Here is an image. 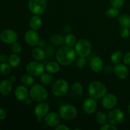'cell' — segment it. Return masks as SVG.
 <instances>
[{"mask_svg":"<svg viewBox=\"0 0 130 130\" xmlns=\"http://www.w3.org/2000/svg\"><path fill=\"white\" fill-rule=\"evenodd\" d=\"M45 52L46 56H48V57H52L54 55V49L52 46L47 47Z\"/></svg>","mask_w":130,"mask_h":130,"instance_id":"ab89813d","label":"cell"},{"mask_svg":"<svg viewBox=\"0 0 130 130\" xmlns=\"http://www.w3.org/2000/svg\"><path fill=\"white\" fill-rule=\"evenodd\" d=\"M32 56L35 60L41 61L44 60L45 57H46L45 50L41 48H35L32 51Z\"/></svg>","mask_w":130,"mask_h":130,"instance_id":"44dd1931","label":"cell"},{"mask_svg":"<svg viewBox=\"0 0 130 130\" xmlns=\"http://www.w3.org/2000/svg\"><path fill=\"white\" fill-rule=\"evenodd\" d=\"M21 82L23 85L25 86H32L35 84V79L34 76L29 74H24L21 77Z\"/></svg>","mask_w":130,"mask_h":130,"instance_id":"cb8c5ba5","label":"cell"},{"mask_svg":"<svg viewBox=\"0 0 130 130\" xmlns=\"http://www.w3.org/2000/svg\"><path fill=\"white\" fill-rule=\"evenodd\" d=\"M76 55L77 54L73 47L62 46L56 53V60L60 66H68L74 62Z\"/></svg>","mask_w":130,"mask_h":130,"instance_id":"6da1fadb","label":"cell"},{"mask_svg":"<svg viewBox=\"0 0 130 130\" xmlns=\"http://www.w3.org/2000/svg\"><path fill=\"white\" fill-rule=\"evenodd\" d=\"M48 96V91L43 85L39 84H34L30 86L29 90V96L34 101L37 102H44L46 100Z\"/></svg>","mask_w":130,"mask_h":130,"instance_id":"3957f363","label":"cell"},{"mask_svg":"<svg viewBox=\"0 0 130 130\" xmlns=\"http://www.w3.org/2000/svg\"><path fill=\"white\" fill-rule=\"evenodd\" d=\"M97 109V102L92 98H88L84 101L83 104V110L86 114H92Z\"/></svg>","mask_w":130,"mask_h":130,"instance_id":"2e32d148","label":"cell"},{"mask_svg":"<svg viewBox=\"0 0 130 130\" xmlns=\"http://www.w3.org/2000/svg\"><path fill=\"white\" fill-rule=\"evenodd\" d=\"M15 96L19 101L25 102L29 96V90L27 88V86L20 85L15 89Z\"/></svg>","mask_w":130,"mask_h":130,"instance_id":"e0dca14e","label":"cell"},{"mask_svg":"<svg viewBox=\"0 0 130 130\" xmlns=\"http://www.w3.org/2000/svg\"><path fill=\"white\" fill-rule=\"evenodd\" d=\"M11 72V66L9 63L3 62L0 64V73L3 75L9 74Z\"/></svg>","mask_w":130,"mask_h":130,"instance_id":"d6a6232c","label":"cell"},{"mask_svg":"<svg viewBox=\"0 0 130 130\" xmlns=\"http://www.w3.org/2000/svg\"><path fill=\"white\" fill-rule=\"evenodd\" d=\"M110 2L112 6L119 9L124 5L125 0H110Z\"/></svg>","mask_w":130,"mask_h":130,"instance_id":"d590c367","label":"cell"},{"mask_svg":"<svg viewBox=\"0 0 130 130\" xmlns=\"http://www.w3.org/2000/svg\"><path fill=\"white\" fill-rule=\"evenodd\" d=\"M74 50L79 57H87L91 53L92 46L91 43L88 39L83 38L77 41L74 46Z\"/></svg>","mask_w":130,"mask_h":130,"instance_id":"5b68a950","label":"cell"},{"mask_svg":"<svg viewBox=\"0 0 130 130\" xmlns=\"http://www.w3.org/2000/svg\"><path fill=\"white\" fill-rule=\"evenodd\" d=\"M118 103V98L113 93H106L105 96L102 99V107L107 110L115 108Z\"/></svg>","mask_w":130,"mask_h":130,"instance_id":"7c38bea8","label":"cell"},{"mask_svg":"<svg viewBox=\"0 0 130 130\" xmlns=\"http://www.w3.org/2000/svg\"><path fill=\"white\" fill-rule=\"evenodd\" d=\"M58 114L61 118L64 120L70 121L74 120L77 117V109L71 104H63L58 109Z\"/></svg>","mask_w":130,"mask_h":130,"instance_id":"277c9868","label":"cell"},{"mask_svg":"<svg viewBox=\"0 0 130 130\" xmlns=\"http://www.w3.org/2000/svg\"><path fill=\"white\" fill-rule=\"evenodd\" d=\"M77 129L81 130V129H80V128H75V129H74V130H77Z\"/></svg>","mask_w":130,"mask_h":130,"instance_id":"c3c4849f","label":"cell"},{"mask_svg":"<svg viewBox=\"0 0 130 130\" xmlns=\"http://www.w3.org/2000/svg\"><path fill=\"white\" fill-rule=\"evenodd\" d=\"M53 77L52 74L44 72L39 76V81L43 85H49L53 81Z\"/></svg>","mask_w":130,"mask_h":130,"instance_id":"d4e9b609","label":"cell"},{"mask_svg":"<svg viewBox=\"0 0 130 130\" xmlns=\"http://www.w3.org/2000/svg\"><path fill=\"white\" fill-rule=\"evenodd\" d=\"M9 80H10L11 82H14V81H15V80H16V76H14V75H12V76H11L10 77Z\"/></svg>","mask_w":130,"mask_h":130,"instance_id":"bcb514c9","label":"cell"},{"mask_svg":"<svg viewBox=\"0 0 130 130\" xmlns=\"http://www.w3.org/2000/svg\"><path fill=\"white\" fill-rule=\"evenodd\" d=\"M56 130H69L70 128L65 124H59L55 128Z\"/></svg>","mask_w":130,"mask_h":130,"instance_id":"b9f144b4","label":"cell"},{"mask_svg":"<svg viewBox=\"0 0 130 130\" xmlns=\"http://www.w3.org/2000/svg\"><path fill=\"white\" fill-rule=\"evenodd\" d=\"M12 90V82L8 79L3 80L0 82V93L4 96H7Z\"/></svg>","mask_w":130,"mask_h":130,"instance_id":"ffe728a7","label":"cell"},{"mask_svg":"<svg viewBox=\"0 0 130 130\" xmlns=\"http://www.w3.org/2000/svg\"><path fill=\"white\" fill-rule=\"evenodd\" d=\"M119 35L121 38L123 39L128 38L130 36V30L128 27H122L119 31Z\"/></svg>","mask_w":130,"mask_h":130,"instance_id":"8d00e7d4","label":"cell"},{"mask_svg":"<svg viewBox=\"0 0 130 130\" xmlns=\"http://www.w3.org/2000/svg\"><path fill=\"white\" fill-rule=\"evenodd\" d=\"M60 65L55 61H50L48 62L45 66V71L47 72L52 74H56L59 72L60 69Z\"/></svg>","mask_w":130,"mask_h":130,"instance_id":"7402d4cb","label":"cell"},{"mask_svg":"<svg viewBox=\"0 0 130 130\" xmlns=\"http://www.w3.org/2000/svg\"><path fill=\"white\" fill-rule=\"evenodd\" d=\"M104 70L107 73H111L114 72V67L111 65H107L104 67Z\"/></svg>","mask_w":130,"mask_h":130,"instance_id":"60d3db41","label":"cell"},{"mask_svg":"<svg viewBox=\"0 0 130 130\" xmlns=\"http://www.w3.org/2000/svg\"><path fill=\"white\" fill-rule=\"evenodd\" d=\"M119 14V10L116 8H114L113 6L109 8L105 11V15L107 17L110 19H114L117 17Z\"/></svg>","mask_w":130,"mask_h":130,"instance_id":"1f68e13d","label":"cell"},{"mask_svg":"<svg viewBox=\"0 0 130 130\" xmlns=\"http://www.w3.org/2000/svg\"><path fill=\"white\" fill-rule=\"evenodd\" d=\"M24 40H25V43L27 44V45L34 47L38 45L39 41H40V38H39V34L36 30L30 29L25 33Z\"/></svg>","mask_w":130,"mask_h":130,"instance_id":"8fae6325","label":"cell"},{"mask_svg":"<svg viewBox=\"0 0 130 130\" xmlns=\"http://www.w3.org/2000/svg\"><path fill=\"white\" fill-rule=\"evenodd\" d=\"M8 60V57L6 54H2L0 55V62H6Z\"/></svg>","mask_w":130,"mask_h":130,"instance_id":"ee69618b","label":"cell"},{"mask_svg":"<svg viewBox=\"0 0 130 130\" xmlns=\"http://www.w3.org/2000/svg\"><path fill=\"white\" fill-rule=\"evenodd\" d=\"M95 118L96 121L99 124H105L108 121L107 119V114H105L104 111H99L95 115Z\"/></svg>","mask_w":130,"mask_h":130,"instance_id":"f546056e","label":"cell"},{"mask_svg":"<svg viewBox=\"0 0 130 130\" xmlns=\"http://www.w3.org/2000/svg\"><path fill=\"white\" fill-rule=\"evenodd\" d=\"M0 39L7 44H12L17 41L18 36L16 32L11 29H5L0 34Z\"/></svg>","mask_w":130,"mask_h":130,"instance_id":"4fadbf2b","label":"cell"},{"mask_svg":"<svg viewBox=\"0 0 130 130\" xmlns=\"http://www.w3.org/2000/svg\"><path fill=\"white\" fill-rule=\"evenodd\" d=\"M69 89L68 82L63 79H59L55 81L52 86L53 95L58 97H62L67 93Z\"/></svg>","mask_w":130,"mask_h":130,"instance_id":"8992f818","label":"cell"},{"mask_svg":"<svg viewBox=\"0 0 130 130\" xmlns=\"http://www.w3.org/2000/svg\"><path fill=\"white\" fill-rule=\"evenodd\" d=\"M107 119L109 123L114 125H119L124 121V114L120 109H111L107 114Z\"/></svg>","mask_w":130,"mask_h":130,"instance_id":"9c48e42d","label":"cell"},{"mask_svg":"<svg viewBox=\"0 0 130 130\" xmlns=\"http://www.w3.org/2000/svg\"><path fill=\"white\" fill-rule=\"evenodd\" d=\"M128 112H129V114H130V103L129 104V105H128Z\"/></svg>","mask_w":130,"mask_h":130,"instance_id":"7dc6e473","label":"cell"},{"mask_svg":"<svg viewBox=\"0 0 130 130\" xmlns=\"http://www.w3.org/2000/svg\"><path fill=\"white\" fill-rule=\"evenodd\" d=\"M42 25H43V20L39 15H34L30 19L29 26L31 29L38 31L41 29Z\"/></svg>","mask_w":130,"mask_h":130,"instance_id":"d6986e66","label":"cell"},{"mask_svg":"<svg viewBox=\"0 0 130 130\" xmlns=\"http://www.w3.org/2000/svg\"><path fill=\"white\" fill-rule=\"evenodd\" d=\"M88 92L90 97L95 100H100L102 99L107 93V87L100 81H93L89 85Z\"/></svg>","mask_w":130,"mask_h":130,"instance_id":"7a4b0ae2","label":"cell"},{"mask_svg":"<svg viewBox=\"0 0 130 130\" xmlns=\"http://www.w3.org/2000/svg\"><path fill=\"white\" fill-rule=\"evenodd\" d=\"M64 39L65 37H63V36L57 34L52 36L51 41H52V43L55 45L60 46L62 45L63 43H65Z\"/></svg>","mask_w":130,"mask_h":130,"instance_id":"4dcf8cb0","label":"cell"},{"mask_svg":"<svg viewBox=\"0 0 130 130\" xmlns=\"http://www.w3.org/2000/svg\"><path fill=\"white\" fill-rule=\"evenodd\" d=\"M87 65V60L86 59V57H79L76 60V66L79 69H83Z\"/></svg>","mask_w":130,"mask_h":130,"instance_id":"e575fe53","label":"cell"},{"mask_svg":"<svg viewBox=\"0 0 130 130\" xmlns=\"http://www.w3.org/2000/svg\"><path fill=\"white\" fill-rule=\"evenodd\" d=\"M123 54L120 51H116L110 56V61L114 64H117L121 62L123 59Z\"/></svg>","mask_w":130,"mask_h":130,"instance_id":"83f0119b","label":"cell"},{"mask_svg":"<svg viewBox=\"0 0 130 130\" xmlns=\"http://www.w3.org/2000/svg\"><path fill=\"white\" fill-rule=\"evenodd\" d=\"M118 23L122 27L130 28V16L126 14L120 15L118 19Z\"/></svg>","mask_w":130,"mask_h":130,"instance_id":"484cf974","label":"cell"},{"mask_svg":"<svg viewBox=\"0 0 130 130\" xmlns=\"http://www.w3.org/2000/svg\"><path fill=\"white\" fill-rule=\"evenodd\" d=\"M25 69L28 74L34 77H39L45 71V66L39 61L34 60L27 63Z\"/></svg>","mask_w":130,"mask_h":130,"instance_id":"52a82bcc","label":"cell"},{"mask_svg":"<svg viewBox=\"0 0 130 130\" xmlns=\"http://www.w3.org/2000/svg\"><path fill=\"white\" fill-rule=\"evenodd\" d=\"M90 67L91 71L95 73H99L104 70V63L102 59L99 57H94L90 62Z\"/></svg>","mask_w":130,"mask_h":130,"instance_id":"ac0fdd59","label":"cell"},{"mask_svg":"<svg viewBox=\"0 0 130 130\" xmlns=\"http://www.w3.org/2000/svg\"><path fill=\"white\" fill-rule=\"evenodd\" d=\"M71 90L74 95L77 96H81L83 93V86L81 83L79 82L74 83L73 85H72Z\"/></svg>","mask_w":130,"mask_h":130,"instance_id":"4316f807","label":"cell"},{"mask_svg":"<svg viewBox=\"0 0 130 130\" xmlns=\"http://www.w3.org/2000/svg\"><path fill=\"white\" fill-rule=\"evenodd\" d=\"M8 63L11 67L16 68V67H19L20 66L21 59H20V57L19 55V54L13 53V54H11L8 57Z\"/></svg>","mask_w":130,"mask_h":130,"instance_id":"603a6c76","label":"cell"},{"mask_svg":"<svg viewBox=\"0 0 130 130\" xmlns=\"http://www.w3.org/2000/svg\"><path fill=\"white\" fill-rule=\"evenodd\" d=\"M61 119L62 118L60 116L58 113L55 112H49V113L44 117V122L48 126L55 128L60 123Z\"/></svg>","mask_w":130,"mask_h":130,"instance_id":"5bb4252c","label":"cell"},{"mask_svg":"<svg viewBox=\"0 0 130 130\" xmlns=\"http://www.w3.org/2000/svg\"><path fill=\"white\" fill-rule=\"evenodd\" d=\"M100 129L101 130H116L118 129L116 126L111 124V123H105L100 126Z\"/></svg>","mask_w":130,"mask_h":130,"instance_id":"74e56055","label":"cell"},{"mask_svg":"<svg viewBox=\"0 0 130 130\" xmlns=\"http://www.w3.org/2000/svg\"><path fill=\"white\" fill-rule=\"evenodd\" d=\"M6 113L3 109L0 108V120H3L6 118Z\"/></svg>","mask_w":130,"mask_h":130,"instance_id":"7bdbcfd3","label":"cell"},{"mask_svg":"<svg viewBox=\"0 0 130 130\" xmlns=\"http://www.w3.org/2000/svg\"><path fill=\"white\" fill-rule=\"evenodd\" d=\"M33 101H34V100H33L30 97V96H29V97L26 99V100H25V103H26L27 105H31V104H32Z\"/></svg>","mask_w":130,"mask_h":130,"instance_id":"f6af8a7d","label":"cell"},{"mask_svg":"<svg viewBox=\"0 0 130 130\" xmlns=\"http://www.w3.org/2000/svg\"><path fill=\"white\" fill-rule=\"evenodd\" d=\"M123 62L126 66H130V52H128L123 56Z\"/></svg>","mask_w":130,"mask_h":130,"instance_id":"f35d334b","label":"cell"},{"mask_svg":"<svg viewBox=\"0 0 130 130\" xmlns=\"http://www.w3.org/2000/svg\"><path fill=\"white\" fill-rule=\"evenodd\" d=\"M11 50L13 52V53L15 54H20L22 52V46L20 45V43L17 42L12 43L11 46Z\"/></svg>","mask_w":130,"mask_h":130,"instance_id":"836d02e7","label":"cell"},{"mask_svg":"<svg viewBox=\"0 0 130 130\" xmlns=\"http://www.w3.org/2000/svg\"><path fill=\"white\" fill-rule=\"evenodd\" d=\"M47 6L46 0H29V10L33 15H41L45 11Z\"/></svg>","mask_w":130,"mask_h":130,"instance_id":"ba28073f","label":"cell"},{"mask_svg":"<svg viewBox=\"0 0 130 130\" xmlns=\"http://www.w3.org/2000/svg\"><path fill=\"white\" fill-rule=\"evenodd\" d=\"M114 72L116 76L121 79H124L129 75V70L126 65L119 63L114 66Z\"/></svg>","mask_w":130,"mask_h":130,"instance_id":"9a60e30c","label":"cell"},{"mask_svg":"<svg viewBox=\"0 0 130 130\" xmlns=\"http://www.w3.org/2000/svg\"><path fill=\"white\" fill-rule=\"evenodd\" d=\"M64 41L66 43V45L71 47H74L77 43V40L76 36L72 34H68L65 37Z\"/></svg>","mask_w":130,"mask_h":130,"instance_id":"f1b7e54d","label":"cell"},{"mask_svg":"<svg viewBox=\"0 0 130 130\" xmlns=\"http://www.w3.org/2000/svg\"><path fill=\"white\" fill-rule=\"evenodd\" d=\"M50 106L47 103L41 102L37 104L34 109V115L37 118V121L38 123L42 121L43 118L46 116L49 113Z\"/></svg>","mask_w":130,"mask_h":130,"instance_id":"30bf717a","label":"cell"}]
</instances>
